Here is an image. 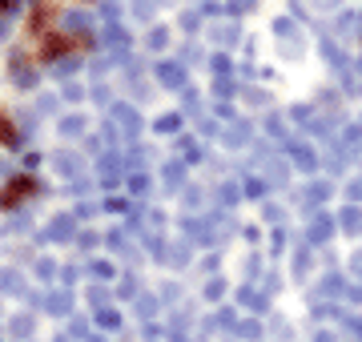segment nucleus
Returning a JSON list of instances; mask_svg holds the SVG:
<instances>
[{"mask_svg":"<svg viewBox=\"0 0 362 342\" xmlns=\"http://www.w3.org/2000/svg\"><path fill=\"white\" fill-rule=\"evenodd\" d=\"M8 8H13V0H0V16L8 13Z\"/></svg>","mask_w":362,"mask_h":342,"instance_id":"obj_4","label":"nucleus"},{"mask_svg":"<svg viewBox=\"0 0 362 342\" xmlns=\"http://www.w3.org/2000/svg\"><path fill=\"white\" fill-rule=\"evenodd\" d=\"M0 145H16V129H13V121L0 113Z\"/></svg>","mask_w":362,"mask_h":342,"instance_id":"obj_3","label":"nucleus"},{"mask_svg":"<svg viewBox=\"0 0 362 342\" xmlns=\"http://www.w3.org/2000/svg\"><path fill=\"white\" fill-rule=\"evenodd\" d=\"M33 177H16V182L4 185V194H0V210H8V206H16V201H25L28 194H33Z\"/></svg>","mask_w":362,"mask_h":342,"instance_id":"obj_2","label":"nucleus"},{"mask_svg":"<svg viewBox=\"0 0 362 342\" xmlns=\"http://www.w3.org/2000/svg\"><path fill=\"white\" fill-rule=\"evenodd\" d=\"M57 4H81V0H57ZM85 4H89V0H85Z\"/></svg>","mask_w":362,"mask_h":342,"instance_id":"obj_5","label":"nucleus"},{"mask_svg":"<svg viewBox=\"0 0 362 342\" xmlns=\"http://www.w3.org/2000/svg\"><path fill=\"white\" fill-rule=\"evenodd\" d=\"M89 49V37H77V33H65V28H52L37 40V61H61V57L85 53Z\"/></svg>","mask_w":362,"mask_h":342,"instance_id":"obj_1","label":"nucleus"}]
</instances>
